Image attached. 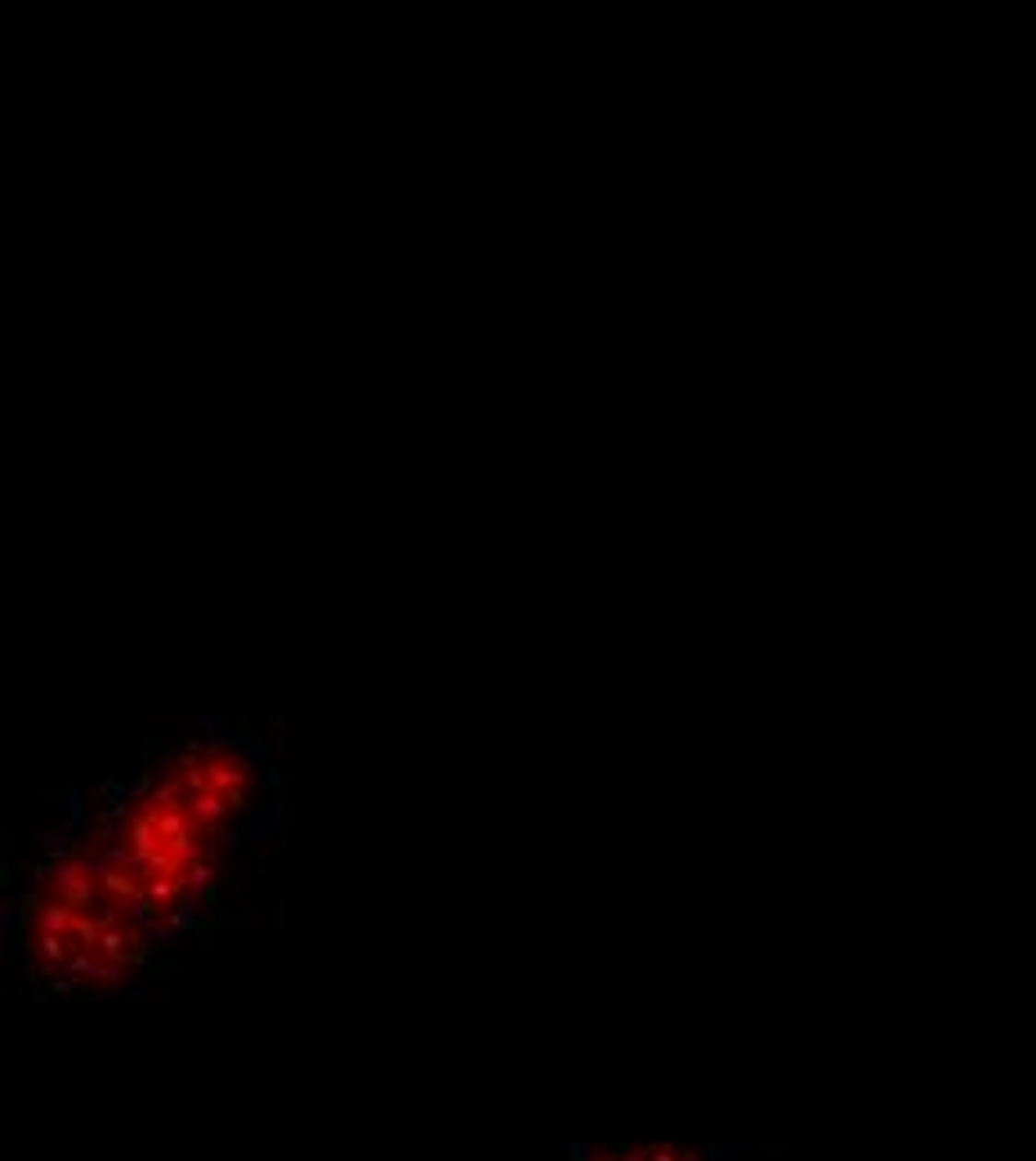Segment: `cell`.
<instances>
[{
  "mask_svg": "<svg viewBox=\"0 0 1036 1161\" xmlns=\"http://www.w3.org/2000/svg\"><path fill=\"white\" fill-rule=\"evenodd\" d=\"M282 822V778L251 733L193 720L89 795L63 827L179 947L202 933L232 889L237 849Z\"/></svg>",
  "mask_w": 1036,
  "mask_h": 1161,
  "instance_id": "6da1fadb",
  "label": "cell"
},
{
  "mask_svg": "<svg viewBox=\"0 0 1036 1161\" xmlns=\"http://www.w3.org/2000/svg\"><path fill=\"white\" fill-rule=\"evenodd\" d=\"M171 952L161 929L63 822L31 849L5 902V956L36 996L86 1001L144 983Z\"/></svg>",
  "mask_w": 1036,
  "mask_h": 1161,
  "instance_id": "7a4b0ae2",
  "label": "cell"
},
{
  "mask_svg": "<svg viewBox=\"0 0 1036 1161\" xmlns=\"http://www.w3.org/2000/svg\"><path fill=\"white\" fill-rule=\"evenodd\" d=\"M728 1153L689 1143H576L572 1161H724Z\"/></svg>",
  "mask_w": 1036,
  "mask_h": 1161,
  "instance_id": "3957f363",
  "label": "cell"
}]
</instances>
